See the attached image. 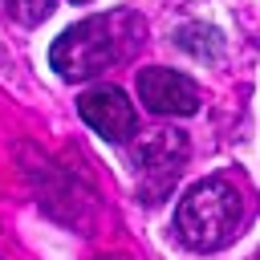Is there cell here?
I'll return each mask as SVG.
<instances>
[{
	"label": "cell",
	"instance_id": "6da1fadb",
	"mask_svg": "<svg viewBox=\"0 0 260 260\" xmlns=\"http://www.w3.org/2000/svg\"><path fill=\"white\" fill-rule=\"evenodd\" d=\"M138 37V28L130 24V16H89L73 28H65L53 49H49V65L65 77V81H85L102 69H110L114 61L126 57L130 41Z\"/></svg>",
	"mask_w": 260,
	"mask_h": 260
},
{
	"label": "cell",
	"instance_id": "7a4b0ae2",
	"mask_svg": "<svg viewBox=\"0 0 260 260\" xmlns=\"http://www.w3.org/2000/svg\"><path fill=\"white\" fill-rule=\"evenodd\" d=\"M240 223H244V199L228 179L195 183L175 211V232L195 252H215V248L232 244Z\"/></svg>",
	"mask_w": 260,
	"mask_h": 260
},
{
	"label": "cell",
	"instance_id": "3957f363",
	"mask_svg": "<svg viewBox=\"0 0 260 260\" xmlns=\"http://www.w3.org/2000/svg\"><path fill=\"white\" fill-rule=\"evenodd\" d=\"M77 110L81 118L110 142H126L134 134V106L130 98L118 89V85H98V89H85L77 98Z\"/></svg>",
	"mask_w": 260,
	"mask_h": 260
},
{
	"label": "cell",
	"instance_id": "277c9868",
	"mask_svg": "<svg viewBox=\"0 0 260 260\" xmlns=\"http://www.w3.org/2000/svg\"><path fill=\"white\" fill-rule=\"evenodd\" d=\"M138 98L154 114H195V106H199L195 81L175 73V69H142L138 73Z\"/></svg>",
	"mask_w": 260,
	"mask_h": 260
},
{
	"label": "cell",
	"instance_id": "5b68a950",
	"mask_svg": "<svg viewBox=\"0 0 260 260\" xmlns=\"http://www.w3.org/2000/svg\"><path fill=\"white\" fill-rule=\"evenodd\" d=\"M8 8H12V16H16V20L37 24V20H45V16L53 12V0H8Z\"/></svg>",
	"mask_w": 260,
	"mask_h": 260
},
{
	"label": "cell",
	"instance_id": "8992f818",
	"mask_svg": "<svg viewBox=\"0 0 260 260\" xmlns=\"http://www.w3.org/2000/svg\"><path fill=\"white\" fill-rule=\"evenodd\" d=\"M77 4H85V0H77Z\"/></svg>",
	"mask_w": 260,
	"mask_h": 260
}]
</instances>
